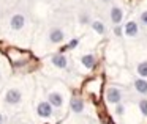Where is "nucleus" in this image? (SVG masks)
<instances>
[{
  "label": "nucleus",
  "instance_id": "obj_4",
  "mask_svg": "<svg viewBox=\"0 0 147 124\" xmlns=\"http://www.w3.org/2000/svg\"><path fill=\"white\" fill-rule=\"evenodd\" d=\"M24 25H26V16L21 13H16L11 16L10 19V29L14 30V32H19V30L24 29Z\"/></svg>",
  "mask_w": 147,
  "mask_h": 124
},
{
  "label": "nucleus",
  "instance_id": "obj_14",
  "mask_svg": "<svg viewBox=\"0 0 147 124\" xmlns=\"http://www.w3.org/2000/svg\"><path fill=\"white\" fill-rule=\"evenodd\" d=\"M136 74L139 76V79H147V60H142L138 63Z\"/></svg>",
  "mask_w": 147,
  "mask_h": 124
},
{
  "label": "nucleus",
  "instance_id": "obj_19",
  "mask_svg": "<svg viewBox=\"0 0 147 124\" xmlns=\"http://www.w3.org/2000/svg\"><path fill=\"white\" fill-rule=\"evenodd\" d=\"M114 35L115 36H122V27L120 25H115L114 27Z\"/></svg>",
  "mask_w": 147,
  "mask_h": 124
},
{
  "label": "nucleus",
  "instance_id": "obj_23",
  "mask_svg": "<svg viewBox=\"0 0 147 124\" xmlns=\"http://www.w3.org/2000/svg\"><path fill=\"white\" fill-rule=\"evenodd\" d=\"M24 124H30V123H24Z\"/></svg>",
  "mask_w": 147,
  "mask_h": 124
},
{
  "label": "nucleus",
  "instance_id": "obj_3",
  "mask_svg": "<svg viewBox=\"0 0 147 124\" xmlns=\"http://www.w3.org/2000/svg\"><path fill=\"white\" fill-rule=\"evenodd\" d=\"M36 115L43 119H51L52 115H54V107L48 101H40L36 105Z\"/></svg>",
  "mask_w": 147,
  "mask_h": 124
},
{
  "label": "nucleus",
  "instance_id": "obj_1",
  "mask_svg": "<svg viewBox=\"0 0 147 124\" xmlns=\"http://www.w3.org/2000/svg\"><path fill=\"white\" fill-rule=\"evenodd\" d=\"M3 102L10 107H18L22 102V91L19 88H10L3 96Z\"/></svg>",
  "mask_w": 147,
  "mask_h": 124
},
{
  "label": "nucleus",
  "instance_id": "obj_9",
  "mask_svg": "<svg viewBox=\"0 0 147 124\" xmlns=\"http://www.w3.org/2000/svg\"><path fill=\"white\" fill-rule=\"evenodd\" d=\"M51 63H52V66H55L57 69H65V68L68 66V58L65 57L63 54H55V55H52Z\"/></svg>",
  "mask_w": 147,
  "mask_h": 124
},
{
  "label": "nucleus",
  "instance_id": "obj_18",
  "mask_svg": "<svg viewBox=\"0 0 147 124\" xmlns=\"http://www.w3.org/2000/svg\"><path fill=\"white\" fill-rule=\"evenodd\" d=\"M139 22L142 24L144 27H147V10H144L142 13L139 14Z\"/></svg>",
  "mask_w": 147,
  "mask_h": 124
},
{
  "label": "nucleus",
  "instance_id": "obj_12",
  "mask_svg": "<svg viewBox=\"0 0 147 124\" xmlns=\"http://www.w3.org/2000/svg\"><path fill=\"white\" fill-rule=\"evenodd\" d=\"M70 107H71V111H74V113H82L84 111V101L81 97H71Z\"/></svg>",
  "mask_w": 147,
  "mask_h": 124
},
{
  "label": "nucleus",
  "instance_id": "obj_11",
  "mask_svg": "<svg viewBox=\"0 0 147 124\" xmlns=\"http://www.w3.org/2000/svg\"><path fill=\"white\" fill-rule=\"evenodd\" d=\"M95 63H96V58H95V55H93V54H86V55L81 57V64H82L86 69H89V71L93 69Z\"/></svg>",
  "mask_w": 147,
  "mask_h": 124
},
{
  "label": "nucleus",
  "instance_id": "obj_2",
  "mask_svg": "<svg viewBox=\"0 0 147 124\" xmlns=\"http://www.w3.org/2000/svg\"><path fill=\"white\" fill-rule=\"evenodd\" d=\"M106 102L111 105H117L122 102V99H123V93L120 91V88H117V86H108L106 88Z\"/></svg>",
  "mask_w": 147,
  "mask_h": 124
},
{
  "label": "nucleus",
  "instance_id": "obj_20",
  "mask_svg": "<svg viewBox=\"0 0 147 124\" xmlns=\"http://www.w3.org/2000/svg\"><path fill=\"white\" fill-rule=\"evenodd\" d=\"M0 124H7V116L0 111Z\"/></svg>",
  "mask_w": 147,
  "mask_h": 124
},
{
  "label": "nucleus",
  "instance_id": "obj_15",
  "mask_svg": "<svg viewBox=\"0 0 147 124\" xmlns=\"http://www.w3.org/2000/svg\"><path fill=\"white\" fill-rule=\"evenodd\" d=\"M92 30L96 33V35H105L106 33V25L101 22V21H93L92 22Z\"/></svg>",
  "mask_w": 147,
  "mask_h": 124
},
{
  "label": "nucleus",
  "instance_id": "obj_21",
  "mask_svg": "<svg viewBox=\"0 0 147 124\" xmlns=\"http://www.w3.org/2000/svg\"><path fill=\"white\" fill-rule=\"evenodd\" d=\"M76 46H78V39H73V41H70L68 47H70V49H73V47H76Z\"/></svg>",
  "mask_w": 147,
  "mask_h": 124
},
{
  "label": "nucleus",
  "instance_id": "obj_6",
  "mask_svg": "<svg viewBox=\"0 0 147 124\" xmlns=\"http://www.w3.org/2000/svg\"><path fill=\"white\" fill-rule=\"evenodd\" d=\"M48 38H49V42H52V44H60V42L65 41V32L62 29H59V27H54L49 32Z\"/></svg>",
  "mask_w": 147,
  "mask_h": 124
},
{
  "label": "nucleus",
  "instance_id": "obj_8",
  "mask_svg": "<svg viewBox=\"0 0 147 124\" xmlns=\"http://www.w3.org/2000/svg\"><path fill=\"white\" fill-rule=\"evenodd\" d=\"M123 33H125V36H128V38H136V36L139 35V25H138V22L128 21V22L125 24Z\"/></svg>",
  "mask_w": 147,
  "mask_h": 124
},
{
  "label": "nucleus",
  "instance_id": "obj_22",
  "mask_svg": "<svg viewBox=\"0 0 147 124\" xmlns=\"http://www.w3.org/2000/svg\"><path fill=\"white\" fill-rule=\"evenodd\" d=\"M101 2H103V3H105V5H109V3H111V2H112V0H101Z\"/></svg>",
  "mask_w": 147,
  "mask_h": 124
},
{
  "label": "nucleus",
  "instance_id": "obj_10",
  "mask_svg": "<svg viewBox=\"0 0 147 124\" xmlns=\"http://www.w3.org/2000/svg\"><path fill=\"white\" fill-rule=\"evenodd\" d=\"M133 86L138 94H141V96L147 94V79H136L133 82Z\"/></svg>",
  "mask_w": 147,
  "mask_h": 124
},
{
  "label": "nucleus",
  "instance_id": "obj_5",
  "mask_svg": "<svg viewBox=\"0 0 147 124\" xmlns=\"http://www.w3.org/2000/svg\"><path fill=\"white\" fill-rule=\"evenodd\" d=\"M46 101H48L54 108H62L63 107V102H65L63 101V94L59 93V91H51L48 94V99H46Z\"/></svg>",
  "mask_w": 147,
  "mask_h": 124
},
{
  "label": "nucleus",
  "instance_id": "obj_13",
  "mask_svg": "<svg viewBox=\"0 0 147 124\" xmlns=\"http://www.w3.org/2000/svg\"><path fill=\"white\" fill-rule=\"evenodd\" d=\"M78 22L81 25H92V17H90V13L89 11H81L79 16H78Z\"/></svg>",
  "mask_w": 147,
  "mask_h": 124
},
{
  "label": "nucleus",
  "instance_id": "obj_16",
  "mask_svg": "<svg viewBox=\"0 0 147 124\" xmlns=\"http://www.w3.org/2000/svg\"><path fill=\"white\" fill-rule=\"evenodd\" d=\"M138 107H139L141 115L147 118V99L146 97H141L139 101H138Z\"/></svg>",
  "mask_w": 147,
  "mask_h": 124
},
{
  "label": "nucleus",
  "instance_id": "obj_7",
  "mask_svg": "<svg viewBox=\"0 0 147 124\" xmlns=\"http://www.w3.org/2000/svg\"><path fill=\"white\" fill-rule=\"evenodd\" d=\"M123 10H122L120 7H112L111 10H109V21H111L114 25H119V24L123 21Z\"/></svg>",
  "mask_w": 147,
  "mask_h": 124
},
{
  "label": "nucleus",
  "instance_id": "obj_17",
  "mask_svg": "<svg viewBox=\"0 0 147 124\" xmlns=\"http://www.w3.org/2000/svg\"><path fill=\"white\" fill-rule=\"evenodd\" d=\"M123 113H125V105L120 102V104L115 105V115H117V116H122Z\"/></svg>",
  "mask_w": 147,
  "mask_h": 124
}]
</instances>
